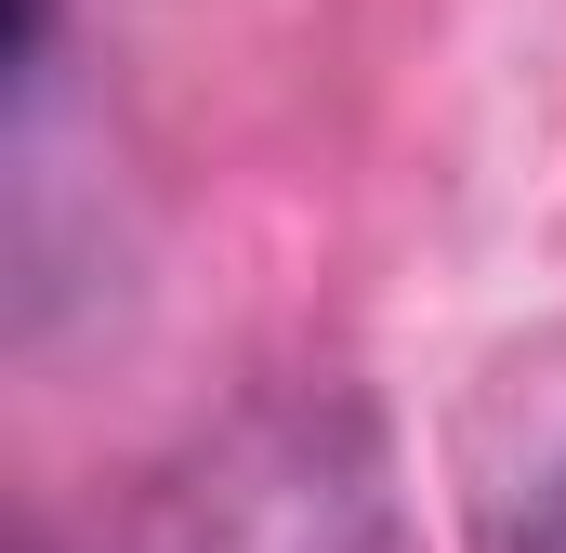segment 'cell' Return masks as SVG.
<instances>
[{"label": "cell", "instance_id": "6da1fadb", "mask_svg": "<svg viewBox=\"0 0 566 553\" xmlns=\"http://www.w3.org/2000/svg\"><path fill=\"white\" fill-rule=\"evenodd\" d=\"M133 553H409L382 421L356 396H251L133 514Z\"/></svg>", "mask_w": 566, "mask_h": 553}, {"label": "cell", "instance_id": "7a4b0ae2", "mask_svg": "<svg viewBox=\"0 0 566 553\" xmlns=\"http://www.w3.org/2000/svg\"><path fill=\"white\" fill-rule=\"evenodd\" d=\"M514 553H566V461L541 474V501H527V528H514Z\"/></svg>", "mask_w": 566, "mask_h": 553}]
</instances>
